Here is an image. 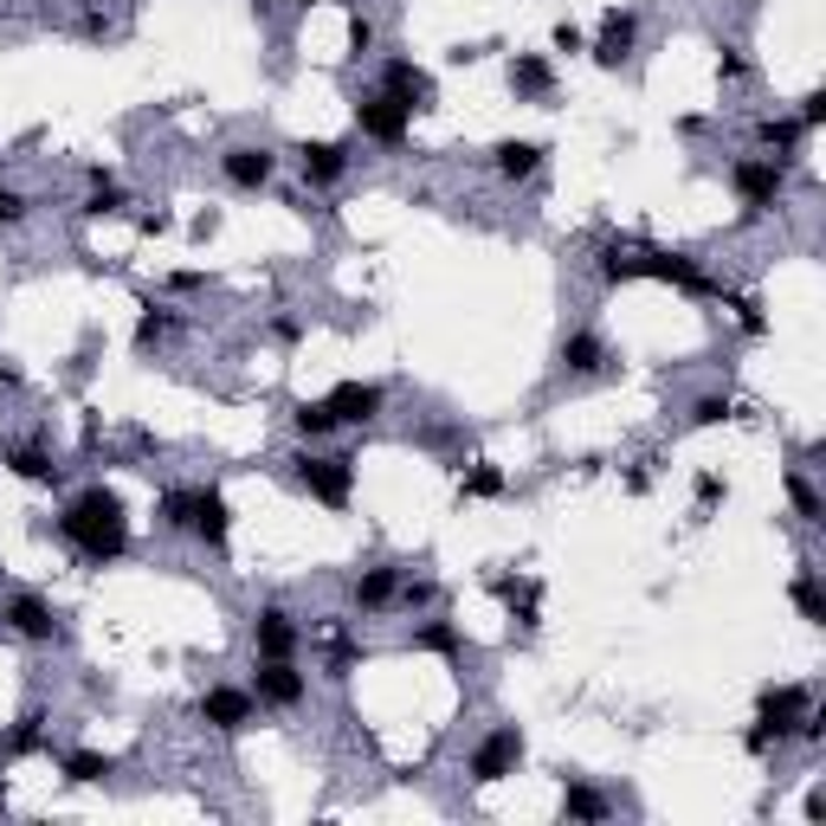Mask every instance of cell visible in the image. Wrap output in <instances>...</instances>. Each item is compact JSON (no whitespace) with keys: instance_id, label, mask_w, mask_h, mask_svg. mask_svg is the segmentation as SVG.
<instances>
[{"instance_id":"1","label":"cell","mask_w":826,"mask_h":826,"mask_svg":"<svg viewBox=\"0 0 826 826\" xmlns=\"http://www.w3.org/2000/svg\"><path fill=\"white\" fill-rule=\"evenodd\" d=\"M59 536H66L84 562H117V555L130 550V517H123V497H117V491H104V484L78 491V497L66 504V517H59Z\"/></svg>"},{"instance_id":"2","label":"cell","mask_w":826,"mask_h":826,"mask_svg":"<svg viewBox=\"0 0 826 826\" xmlns=\"http://www.w3.org/2000/svg\"><path fill=\"white\" fill-rule=\"evenodd\" d=\"M297 484H304L317 504L349 510V497H355V459H349V452H304V459H297Z\"/></svg>"},{"instance_id":"3","label":"cell","mask_w":826,"mask_h":826,"mask_svg":"<svg viewBox=\"0 0 826 826\" xmlns=\"http://www.w3.org/2000/svg\"><path fill=\"white\" fill-rule=\"evenodd\" d=\"M807 723V691L801 685H781V691H762V717H756V730H750V750L756 756H768L781 736H794Z\"/></svg>"},{"instance_id":"4","label":"cell","mask_w":826,"mask_h":826,"mask_svg":"<svg viewBox=\"0 0 826 826\" xmlns=\"http://www.w3.org/2000/svg\"><path fill=\"white\" fill-rule=\"evenodd\" d=\"M730 188H736V201H743V220H756L762 206L781 201L788 168H781L775 155H750V162H736V168H730Z\"/></svg>"},{"instance_id":"5","label":"cell","mask_w":826,"mask_h":826,"mask_svg":"<svg viewBox=\"0 0 826 826\" xmlns=\"http://www.w3.org/2000/svg\"><path fill=\"white\" fill-rule=\"evenodd\" d=\"M408 123H413V110H408V104H394L388 91H375V97H362V104H355V130H362L368 142L401 149V142H408Z\"/></svg>"},{"instance_id":"6","label":"cell","mask_w":826,"mask_h":826,"mask_svg":"<svg viewBox=\"0 0 826 826\" xmlns=\"http://www.w3.org/2000/svg\"><path fill=\"white\" fill-rule=\"evenodd\" d=\"M517 762H523V730H491L479 750H472V781L491 788V781L517 775Z\"/></svg>"},{"instance_id":"7","label":"cell","mask_w":826,"mask_h":826,"mask_svg":"<svg viewBox=\"0 0 826 826\" xmlns=\"http://www.w3.org/2000/svg\"><path fill=\"white\" fill-rule=\"evenodd\" d=\"M252 710H259V697H252V691H233V685H213L201 697V717L213 730H226V736H239V730L252 723Z\"/></svg>"},{"instance_id":"8","label":"cell","mask_w":826,"mask_h":826,"mask_svg":"<svg viewBox=\"0 0 826 826\" xmlns=\"http://www.w3.org/2000/svg\"><path fill=\"white\" fill-rule=\"evenodd\" d=\"M252 697H259V704H272V710H297V704H304V672H297L291 659H266V665H259Z\"/></svg>"},{"instance_id":"9","label":"cell","mask_w":826,"mask_h":826,"mask_svg":"<svg viewBox=\"0 0 826 826\" xmlns=\"http://www.w3.org/2000/svg\"><path fill=\"white\" fill-rule=\"evenodd\" d=\"M188 530L201 536L206 550H226V530H233V510H226V497H220L213 484H201V491H194V510H188Z\"/></svg>"},{"instance_id":"10","label":"cell","mask_w":826,"mask_h":826,"mask_svg":"<svg viewBox=\"0 0 826 826\" xmlns=\"http://www.w3.org/2000/svg\"><path fill=\"white\" fill-rule=\"evenodd\" d=\"M381 381H343V388H330V413H337V426H362V420H375L381 413Z\"/></svg>"},{"instance_id":"11","label":"cell","mask_w":826,"mask_h":826,"mask_svg":"<svg viewBox=\"0 0 826 826\" xmlns=\"http://www.w3.org/2000/svg\"><path fill=\"white\" fill-rule=\"evenodd\" d=\"M381 91H388L394 104H408V110H433V78H426L420 66H408V59H388Z\"/></svg>"},{"instance_id":"12","label":"cell","mask_w":826,"mask_h":826,"mask_svg":"<svg viewBox=\"0 0 826 826\" xmlns=\"http://www.w3.org/2000/svg\"><path fill=\"white\" fill-rule=\"evenodd\" d=\"M633 33H639V20L614 7V13L601 20V39L588 46V52H594V66H601V71H620V66H626V52H633Z\"/></svg>"},{"instance_id":"13","label":"cell","mask_w":826,"mask_h":826,"mask_svg":"<svg viewBox=\"0 0 826 826\" xmlns=\"http://www.w3.org/2000/svg\"><path fill=\"white\" fill-rule=\"evenodd\" d=\"M297 620L284 614V607H266V614L252 620V646H259V659H291L297 652Z\"/></svg>"},{"instance_id":"14","label":"cell","mask_w":826,"mask_h":826,"mask_svg":"<svg viewBox=\"0 0 826 826\" xmlns=\"http://www.w3.org/2000/svg\"><path fill=\"white\" fill-rule=\"evenodd\" d=\"M297 168H304V181H310V188H330V181H343L349 149H343V142H304V149H297Z\"/></svg>"},{"instance_id":"15","label":"cell","mask_w":826,"mask_h":826,"mask_svg":"<svg viewBox=\"0 0 826 826\" xmlns=\"http://www.w3.org/2000/svg\"><path fill=\"white\" fill-rule=\"evenodd\" d=\"M220 168H226V181H233V188H266V181L278 175V155H272V149H226V155H220Z\"/></svg>"},{"instance_id":"16","label":"cell","mask_w":826,"mask_h":826,"mask_svg":"<svg viewBox=\"0 0 826 826\" xmlns=\"http://www.w3.org/2000/svg\"><path fill=\"white\" fill-rule=\"evenodd\" d=\"M7 626H13L20 639H52V633H59V614H52L39 594H13V601H7Z\"/></svg>"},{"instance_id":"17","label":"cell","mask_w":826,"mask_h":826,"mask_svg":"<svg viewBox=\"0 0 826 826\" xmlns=\"http://www.w3.org/2000/svg\"><path fill=\"white\" fill-rule=\"evenodd\" d=\"M510 91H517L523 104H543V97L555 91V66H550V59H536V52L510 59Z\"/></svg>"},{"instance_id":"18","label":"cell","mask_w":826,"mask_h":826,"mask_svg":"<svg viewBox=\"0 0 826 826\" xmlns=\"http://www.w3.org/2000/svg\"><path fill=\"white\" fill-rule=\"evenodd\" d=\"M491 155H497V175L504 181H530L543 168V142H497Z\"/></svg>"},{"instance_id":"19","label":"cell","mask_w":826,"mask_h":826,"mask_svg":"<svg viewBox=\"0 0 826 826\" xmlns=\"http://www.w3.org/2000/svg\"><path fill=\"white\" fill-rule=\"evenodd\" d=\"M562 814H568V821H607V814H614V801H607L601 788H588V781H568Z\"/></svg>"},{"instance_id":"20","label":"cell","mask_w":826,"mask_h":826,"mask_svg":"<svg viewBox=\"0 0 826 826\" xmlns=\"http://www.w3.org/2000/svg\"><path fill=\"white\" fill-rule=\"evenodd\" d=\"M601 362H607V349H601L594 330H575V337L562 343V368H568V375H594Z\"/></svg>"},{"instance_id":"21","label":"cell","mask_w":826,"mask_h":826,"mask_svg":"<svg viewBox=\"0 0 826 826\" xmlns=\"http://www.w3.org/2000/svg\"><path fill=\"white\" fill-rule=\"evenodd\" d=\"M394 594H401V575L394 568H368L355 581V607H394Z\"/></svg>"},{"instance_id":"22","label":"cell","mask_w":826,"mask_h":826,"mask_svg":"<svg viewBox=\"0 0 826 826\" xmlns=\"http://www.w3.org/2000/svg\"><path fill=\"white\" fill-rule=\"evenodd\" d=\"M59 768H66V781H78V788H91V781L117 775V762L97 756V750H71V756H59Z\"/></svg>"},{"instance_id":"23","label":"cell","mask_w":826,"mask_h":826,"mask_svg":"<svg viewBox=\"0 0 826 826\" xmlns=\"http://www.w3.org/2000/svg\"><path fill=\"white\" fill-rule=\"evenodd\" d=\"M756 137H762V149H775V162H788V155L801 149V137H807V130H801V117H768Z\"/></svg>"},{"instance_id":"24","label":"cell","mask_w":826,"mask_h":826,"mask_svg":"<svg viewBox=\"0 0 826 826\" xmlns=\"http://www.w3.org/2000/svg\"><path fill=\"white\" fill-rule=\"evenodd\" d=\"M7 465H13V479H26V484H52V479H59V465H52L39 446H20V452H7Z\"/></svg>"},{"instance_id":"25","label":"cell","mask_w":826,"mask_h":826,"mask_svg":"<svg viewBox=\"0 0 826 826\" xmlns=\"http://www.w3.org/2000/svg\"><path fill=\"white\" fill-rule=\"evenodd\" d=\"M413 646H420V652H439V659H459V626H452V620H426V626L413 633Z\"/></svg>"},{"instance_id":"26","label":"cell","mask_w":826,"mask_h":826,"mask_svg":"<svg viewBox=\"0 0 826 826\" xmlns=\"http://www.w3.org/2000/svg\"><path fill=\"white\" fill-rule=\"evenodd\" d=\"M168 337H175V317L149 304V310H142V323H137V355H155V349L168 343Z\"/></svg>"},{"instance_id":"27","label":"cell","mask_w":826,"mask_h":826,"mask_svg":"<svg viewBox=\"0 0 826 826\" xmlns=\"http://www.w3.org/2000/svg\"><path fill=\"white\" fill-rule=\"evenodd\" d=\"M291 426H297L304 439H330V433H337V413H330V401H304V408L291 413Z\"/></svg>"},{"instance_id":"28","label":"cell","mask_w":826,"mask_h":826,"mask_svg":"<svg viewBox=\"0 0 826 826\" xmlns=\"http://www.w3.org/2000/svg\"><path fill=\"white\" fill-rule=\"evenodd\" d=\"M491 594H497V601H510L523 620H536V588H530V581H510V575H497V581H491Z\"/></svg>"},{"instance_id":"29","label":"cell","mask_w":826,"mask_h":826,"mask_svg":"<svg viewBox=\"0 0 826 826\" xmlns=\"http://www.w3.org/2000/svg\"><path fill=\"white\" fill-rule=\"evenodd\" d=\"M794 607H801V620H814V626L826 620V594H821V581H814V575H801V581H794Z\"/></svg>"},{"instance_id":"30","label":"cell","mask_w":826,"mask_h":826,"mask_svg":"<svg viewBox=\"0 0 826 826\" xmlns=\"http://www.w3.org/2000/svg\"><path fill=\"white\" fill-rule=\"evenodd\" d=\"M459 491H465V497H504V472H497V465H472Z\"/></svg>"},{"instance_id":"31","label":"cell","mask_w":826,"mask_h":826,"mask_svg":"<svg viewBox=\"0 0 826 826\" xmlns=\"http://www.w3.org/2000/svg\"><path fill=\"white\" fill-rule=\"evenodd\" d=\"M46 743V730H39V717H20L13 723V736H7V756H33Z\"/></svg>"},{"instance_id":"32","label":"cell","mask_w":826,"mask_h":826,"mask_svg":"<svg viewBox=\"0 0 826 826\" xmlns=\"http://www.w3.org/2000/svg\"><path fill=\"white\" fill-rule=\"evenodd\" d=\"M723 304L736 310V323H743L750 337H762V330H768V317H762V304H756V297H736V291H723Z\"/></svg>"},{"instance_id":"33","label":"cell","mask_w":826,"mask_h":826,"mask_svg":"<svg viewBox=\"0 0 826 826\" xmlns=\"http://www.w3.org/2000/svg\"><path fill=\"white\" fill-rule=\"evenodd\" d=\"M188 510H194V491H162V523L168 530H188Z\"/></svg>"},{"instance_id":"34","label":"cell","mask_w":826,"mask_h":826,"mask_svg":"<svg viewBox=\"0 0 826 826\" xmlns=\"http://www.w3.org/2000/svg\"><path fill=\"white\" fill-rule=\"evenodd\" d=\"M788 497H794V510H801V517H807V523H821V491H814V484L801 479V472H794V479H788Z\"/></svg>"},{"instance_id":"35","label":"cell","mask_w":826,"mask_h":826,"mask_svg":"<svg viewBox=\"0 0 826 826\" xmlns=\"http://www.w3.org/2000/svg\"><path fill=\"white\" fill-rule=\"evenodd\" d=\"M601 278H607V284H633V252L607 246V252H601Z\"/></svg>"},{"instance_id":"36","label":"cell","mask_w":826,"mask_h":826,"mask_svg":"<svg viewBox=\"0 0 826 826\" xmlns=\"http://www.w3.org/2000/svg\"><path fill=\"white\" fill-rule=\"evenodd\" d=\"M117 206H123V188H117V181H104V175H97V194H91V201H84V213H117Z\"/></svg>"},{"instance_id":"37","label":"cell","mask_w":826,"mask_h":826,"mask_svg":"<svg viewBox=\"0 0 826 826\" xmlns=\"http://www.w3.org/2000/svg\"><path fill=\"white\" fill-rule=\"evenodd\" d=\"M717 420H730V401H723V394H704V401L691 408V426H717Z\"/></svg>"},{"instance_id":"38","label":"cell","mask_w":826,"mask_h":826,"mask_svg":"<svg viewBox=\"0 0 826 826\" xmlns=\"http://www.w3.org/2000/svg\"><path fill=\"white\" fill-rule=\"evenodd\" d=\"M394 601H408V607H433V601H439V588H433V581H408Z\"/></svg>"},{"instance_id":"39","label":"cell","mask_w":826,"mask_h":826,"mask_svg":"<svg viewBox=\"0 0 826 826\" xmlns=\"http://www.w3.org/2000/svg\"><path fill=\"white\" fill-rule=\"evenodd\" d=\"M355 665H362V646H337V652H330V678H349Z\"/></svg>"},{"instance_id":"40","label":"cell","mask_w":826,"mask_h":826,"mask_svg":"<svg viewBox=\"0 0 826 826\" xmlns=\"http://www.w3.org/2000/svg\"><path fill=\"white\" fill-rule=\"evenodd\" d=\"M697 504H704V510H710V504H723V479H717V472H704V479H697Z\"/></svg>"},{"instance_id":"41","label":"cell","mask_w":826,"mask_h":826,"mask_svg":"<svg viewBox=\"0 0 826 826\" xmlns=\"http://www.w3.org/2000/svg\"><path fill=\"white\" fill-rule=\"evenodd\" d=\"M13 220H26V201L13 188H0V226H13Z\"/></svg>"},{"instance_id":"42","label":"cell","mask_w":826,"mask_h":826,"mask_svg":"<svg viewBox=\"0 0 826 826\" xmlns=\"http://www.w3.org/2000/svg\"><path fill=\"white\" fill-rule=\"evenodd\" d=\"M349 46H355V52H368V46H375V26H368V20H362V13H355V20H349Z\"/></svg>"},{"instance_id":"43","label":"cell","mask_w":826,"mask_h":826,"mask_svg":"<svg viewBox=\"0 0 826 826\" xmlns=\"http://www.w3.org/2000/svg\"><path fill=\"white\" fill-rule=\"evenodd\" d=\"M821 123H826V97L814 91V97H807V110H801V130H821Z\"/></svg>"},{"instance_id":"44","label":"cell","mask_w":826,"mask_h":826,"mask_svg":"<svg viewBox=\"0 0 826 826\" xmlns=\"http://www.w3.org/2000/svg\"><path fill=\"white\" fill-rule=\"evenodd\" d=\"M555 52H581V26L562 20V26H555Z\"/></svg>"},{"instance_id":"45","label":"cell","mask_w":826,"mask_h":826,"mask_svg":"<svg viewBox=\"0 0 826 826\" xmlns=\"http://www.w3.org/2000/svg\"><path fill=\"white\" fill-rule=\"evenodd\" d=\"M0 381H13V368H7V355H0Z\"/></svg>"},{"instance_id":"46","label":"cell","mask_w":826,"mask_h":826,"mask_svg":"<svg viewBox=\"0 0 826 826\" xmlns=\"http://www.w3.org/2000/svg\"><path fill=\"white\" fill-rule=\"evenodd\" d=\"M304 7H323V0H304Z\"/></svg>"}]
</instances>
